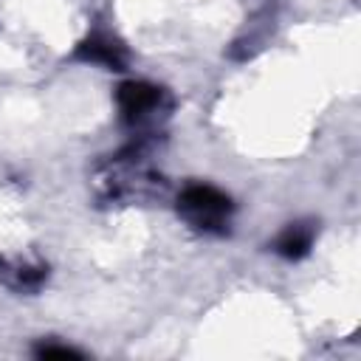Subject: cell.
I'll use <instances>...</instances> for the list:
<instances>
[{
    "instance_id": "obj_1",
    "label": "cell",
    "mask_w": 361,
    "mask_h": 361,
    "mask_svg": "<svg viewBox=\"0 0 361 361\" xmlns=\"http://www.w3.org/2000/svg\"><path fill=\"white\" fill-rule=\"evenodd\" d=\"M178 214L197 231L226 234L234 214V203L226 192L206 183H195L178 195Z\"/></svg>"
},
{
    "instance_id": "obj_2",
    "label": "cell",
    "mask_w": 361,
    "mask_h": 361,
    "mask_svg": "<svg viewBox=\"0 0 361 361\" xmlns=\"http://www.w3.org/2000/svg\"><path fill=\"white\" fill-rule=\"evenodd\" d=\"M118 110L124 116L127 124H147L152 121L158 113L169 110V96L164 93V87H155L149 82H124L116 93Z\"/></svg>"
},
{
    "instance_id": "obj_3",
    "label": "cell",
    "mask_w": 361,
    "mask_h": 361,
    "mask_svg": "<svg viewBox=\"0 0 361 361\" xmlns=\"http://www.w3.org/2000/svg\"><path fill=\"white\" fill-rule=\"evenodd\" d=\"M76 59L99 62V65H104L107 71H124V65H127V51H124V45L116 42L113 37H107V34H93V37H87V39L76 48Z\"/></svg>"
},
{
    "instance_id": "obj_4",
    "label": "cell",
    "mask_w": 361,
    "mask_h": 361,
    "mask_svg": "<svg viewBox=\"0 0 361 361\" xmlns=\"http://www.w3.org/2000/svg\"><path fill=\"white\" fill-rule=\"evenodd\" d=\"M313 237H316V226L310 220H299V223H288L279 237L274 240V251L285 259H302L310 245H313Z\"/></svg>"
},
{
    "instance_id": "obj_5",
    "label": "cell",
    "mask_w": 361,
    "mask_h": 361,
    "mask_svg": "<svg viewBox=\"0 0 361 361\" xmlns=\"http://www.w3.org/2000/svg\"><path fill=\"white\" fill-rule=\"evenodd\" d=\"M0 274L6 276V282L11 285V288H17V290H34V288H39V282L48 276V268H42V265H37V268H28V265H14V268H8L3 259H0Z\"/></svg>"
},
{
    "instance_id": "obj_6",
    "label": "cell",
    "mask_w": 361,
    "mask_h": 361,
    "mask_svg": "<svg viewBox=\"0 0 361 361\" xmlns=\"http://www.w3.org/2000/svg\"><path fill=\"white\" fill-rule=\"evenodd\" d=\"M34 355L37 358H85V353H79L73 347H65V344H54V341L37 344L34 347Z\"/></svg>"
}]
</instances>
